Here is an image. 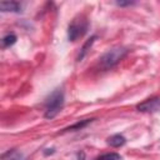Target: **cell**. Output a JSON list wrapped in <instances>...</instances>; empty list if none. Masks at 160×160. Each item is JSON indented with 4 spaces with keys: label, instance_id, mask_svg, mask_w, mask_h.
<instances>
[{
    "label": "cell",
    "instance_id": "cell-1",
    "mask_svg": "<svg viewBox=\"0 0 160 160\" xmlns=\"http://www.w3.org/2000/svg\"><path fill=\"white\" fill-rule=\"evenodd\" d=\"M128 52L129 50L125 46H114L99 59V66L104 70L110 69L115 66L120 60H122Z\"/></svg>",
    "mask_w": 160,
    "mask_h": 160
},
{
    "label": "cell",
    "instance_id": "cell-2",
    "mask_svg": "<svg viewBox=\"0 0 160 160\" xmlns=\"http://www.w3.org/2000/svg\"><path fill=\"white\" fill-rule=\"evenodd\" d=\"M64 104V94L61 90H55L51 95L46 99V108H45V118L52 119L62 108Z\"/></svg>",
    "mask_w": 160,
    "mask_h": 160
},
{
    "label": "cell",
    "instance_id": "cell-3",
    "mask_svg": "<svg viewBox=\"0 0 160 160\" xmlns=\"http://www.w3.org/2000/svg\"><path fill=\"white\" fill-rule=\"evenodd\" d=\"M88 30V20L84 15H79L72 19L68 28V36L70 41H75L81 38Z\"/></svg>",
    "mask_w": 160,
    "mask_h": 160
},
{
    "label": "cell",
    "instance_id": "cell-4",
    "mask_svg": "<svg viewBox=\"0 0 160 160\" xmlns=\"http://www.w3.org/2000/svg\"><path fill=\"white\" fill-rule=\"evenodd\" d=\"M159 108H160V98L159 96L146 99L142 102L136 105V109L139 111H156Z\"/></svg>",
    "mask_w": 160,
    "mask_h": 160
},
{
    "label": "cell",
    "instance_id": "cell-5",
    "mask_svg": "<svg viewBox=\"0 0 160 160\" xmlns=\"http://www.w3.org/2000/svg\"><path fill=\"white\" fill-rule=\"evenodd\" d=\"M21 9V5L18 1H1L0 2V10L1 11H12L19 12Z\"/></svg>",
    "mask_w": 160,
    "mask_h": 160
},
{
    "label": "cell",
    "instance_id": "cell-6",
    "mask_svg": "<svg viewBox=\"0 0 160 160\" xmlns=\"http://www.w3.org/2000/svg\"><path fill=\"white\" fill-rule=\"evenodd\" d=\"M1 160H24V155L18 149H11L1 155Z\"/></svg>",
    "mask_w": 160,
    "mask_h": 160
},
{
    "label": "cell",
    "instance_id": "cell-7",
    "mask_svg": "<svg viewBox=\"0 0 160 160\" xmlns=\"http://www.w3.org/2000/svg\"><path fill=\"white\" fill-rule=\"evenodd\" d=\"M125 141H126V139L122 135H120V134H115V135H112V136H110L108 139V144L114 146V148H119V146L124 145Z\"/></svg>",
    "mask_w": 160,
    "mask_h": 160
},
{
    "label": "cell",
    "instance_id": "cell-8",
    "mask_svg": "<svg viewBox=\"0 0 160 160\" xmlns=\"http://www.w3.org/2000/svg\"><path fill=\"white\" fill-rule=\"evenodd\" d=\"M95 39H96V36H92V38H91V39H89V40L84 44V46L80 49V54H79V56H78V60H79V61H80V60L86 55L88 50H89V49H90V46L94 44V40H95Z\"/></svg>",
    "mask_w": 160,
    "mask_h": 160
},
{
    "label": "cell",
    "instance_id": "cell-9",
    "mask_svg": "<svg viewBox=\"0 0 160 160\" xmlns=\"http://www.w3.org/2000/svg\"><path fill=\"white\" fill-rule=\"evenodd\" d=\"M16 41V36L14 34H8L2 38V48H9L11 45H14Z\"/></svg>",
    "mask_w": 160,
    "mask_h": 160
},
{
    "label": "cell",
    "instance_id": "cell-10",
    "mask_svg": "<svg viewBox=\"0 0 160 160\" xmlns=\"http://www.w3.org/2000/svg\"><path fill=\"white\" fill-rule=\"evenodd\" d=\"M95 160H121V156L116 152H106L96 158Z\"/></svg>",
    "mask_w": 160,
    "mask_h": 160
},
{
    "label": "cell",
    "instance_id": "cell-11",
    "mask_svg": "<svg viewBox=\"0 0 160 160\" xmlns=\"http://www.w3.org/2000/svg\"><path fill=\"white\" fill-rule=\"evenodd\" d=\"M91 120H92V119H86V120H84V121H81V122L79 121V122H76L75 125H72V126H70V128H69L68 130H70V129H71V130H72V129H81L82 126H85L86 124H89V122H90Z\"/></svg>",
    "mask_w": 160,
    "mask_h": 160
}]
</instances>
